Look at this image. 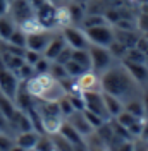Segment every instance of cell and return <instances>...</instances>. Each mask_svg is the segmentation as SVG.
<instances>
[{"instance_id":"obj_1","label":"cell","mask_w":148,"mask_h":151,"mask_svg":"<svg viewBox=\"0 0 148 151\" xmlns=\"http://www.w3.org/2000/svg\"><path fill=\"white\" fill-rule=\"evenodd\" d=\"M100 84L103 93L119 98L122 103L141 98L143 93V86L131 76L124 64H114L103 74H100Z\"/></svg>"},{"instance_id":"obj_2","label":"cell","mask_w":148,"mask_h":151,"mask_svg":"<svg viewBox=\"0 0 148 151\" xmlns=\"http://www.w3.org/2000/svg\"><path fill=\"white\" fill-rule=\"evenodd\" d=\"M24 88L33 96V100H45V101H59L67 93L64 84L54 79L48 72L31 76L26 81Z\"/></svg>"},{"instance_id":"obj_3","label":"cell","mask_w":148,"mask_h":151,"mask_svg":"<svg viewBox=\"0 0 148 151\" xmlns=\"http://www.w3.org/2000/svg\"><path fill=\"white\" fill-rule=\"evenodd\" d=\"M35 112H36L38 122L41 125V131L46 134H57L60 125L64 124L65 117L62 115L57 101H45V100H36L35 103Z\"/></svg>"},{"instance_id":"obj_4","label":"cell","mask_w":148,"mask_h":151,"mask_svg":"<svg viewBox=\"0 0 148 151\" xmlns=\"http://www.w3.org/2000/svg\"><path fill=\"white\" fill-rule=\"evenodd\" d=\"M90 58H91V70L100 76L103 74L109 67L115 64V57L112 55L109 47H100V45H90L88 48Z\"/></svg>"},{"instance_id":"obj_5","label":"cell","mask_w":148,"mask_h":151,"mask_svg":"<svg viewBox=\"0 0 148 151\" xmlns=\"http://www.w3.org/2000/svg\"><path fill=\"white\" fill-rule=\"evenodd\" d=\"M95 93V91H102V84H100V76L93 70H86L79 77L73 79V86L69 88L67 93Z\"/></svg>"},{"instance_id":"obj_6","label":"cell","mask_w":148,"mask_h":151,"mask_svg":"<svg viewBox=\"0 0 148 151\" xmlns=\"http://www.w3.org/2000/svg\"><path fill=\"white\" fill-rule=\"evenodd\" d=\"M84 33L90 40V45H100V47H110L115 41L114 28L110 24H100V26H90L84 28Z\"/></svg>"},{"instance_id":"obj_7","label":"cell","mask_w":148,"mask_h":151,"mask_svg":"<svg viewBox=\"0 0 148 151\" xmlns=\"http://www.w3.org/2000/svg\"><path fill=\"white\" fill-rule=\"evenodd\" d=\"M62 36H64L67 47H71L73 50L90 48V40L86 36L84 29H79L76 26H65V28H62Z\"/></svg>"},{"instance_id":"obj_8","label":"cell","mask_w":148,"mask_h":151,"mask_svg":"<svg viewBox=\"0 0 148 151\" xmlns=\"http://www.w3.org/2000/svg\"><path fill=\"white\" fill-rule=\"evenodd\" d=\"M19 88H21V79L14 70H9L2 65L0 67V93L9 96V98H16Z\"/></svg>"},{"instance_id":"obj_9","label":"cell","mask_w":148,"mask_h":151,"mask_svg":"<svg viewBox=\"0 0 148 151\" xmlns=\"http://www.w3.org/2000/svg\"><path fill=\"white\" fill-rule=\"evenodd\" d=\"M84 110L96 113L98 117H102L103 120H110L107 106L103 101V93L102 91H95V93H84Z\"/></svg>"},{"instance_id":"obj_10","label":"cell","mask_w":148,"mask_h":151,"mask_svg":"<svg viewBox=\"0 0 148 151\" xmlns=\"http://www.w3.org/2000/svg\"><path fill=\"white\" fill-rule=\"evenodd\" d=\"M9 12L12 14L14 22H17V24H22L24 21H28L35 16V9H33L29 0H12Z\"/></svg>"},{"instance_id":"obj_11","label":"cell","mask_w":148,"mask_h":151,"mask_svg":"<svg viewBox=\"0 0 148 151\" xmlns=\"http://www.w3.org/2000/svg\"><path fill=\"white\" fill-rule=\"evenodd\" d=\"M35 16H36L40 24L45 29H50V28H54V26H57V7L52 2H48V0L41 7H38L35 10Z\"/></svg>"},{"instance_id":"obj_12","label":"cell","mask_w":148,"mask_h":151,"mask_svg":"<svg viewBox=\"0 0 148 151\" xmlns=\"http://www.w3.org/2000/svg\"><path fill=\"white\" fill-rule=\"evenodd\" d=\"M65 120L71 124L74 129H76V131L83 136L84 139H86L88 136H91L93 132H95L93 125L88 122V119H86V115H84V110H76V112H73L69 117H67V119H65Z\"/></svg>"},{"instance_id":"obj_13","label":"cell","mask_w":148,"mask_h":151,"mask_svg":"<svg viewBox=\"0 0 148 151\" xmlns=\"http://www.w3.org/2000/svg\"><path fill=\"white\" fill-rule=\"evenodd\" d=\"M52 36H54V35H52L48 29H41V31H36V33H29L28 40H26V48L43 53L46 45L50 43Z\"/></svg>"},{"instance_id":"obj_14","label":"cell","mask_w":148,"mask_h":151,"mask_svg":"<svg viewBox=\"0 0 148 151\" xmlns=\"http://www.w3.org/2000/svg\"><path fill=\"white\" fill-rule=\"evenodd\" d=\"M67 47V43H65L64 36H62V33H59V35H54L52 40H50V43L46 45L45 52H43V57H46L48 60H55L57 57L60 55V52Z\"/></svg>"},{"instance_id":"obj_15","label":"cell","mask_w":148,"mask_h":151,"mask_svg":"<svg viewBox=\"0 0 148 151\" xmlns=\"http://www.w3.org/2000/svg\"><path fill=\"white\" fill-rule=\"evenodd\" d=\"M40 132L36 129H31V131H24V132H17L16 134V144H19L21 148L24 150H35L38 139H40Z\"/></svg>"},{"instance_id":"obj_16","label":"cell","mask_w":148,"mask_h":151,"mask_svg":"<svg viewBox=\"0 0 148 151\" xmlns=\"http://www.w3.org/2000/svg\"><path fill=\"white\" fill-rule=\"evenodd\" d=\"M122 64L126 65V69L131 72V76L143 88L148 84V64H136V62H122Z\"/></svg>"},{"instance_id":"obj_17","label":"cell","mask_w":148,"mask_h":151,"mask_svg":"<svg viewBox=\"0 0 148 151\" xmlns=\"http://www.w3.org/2000/svg\"><path fill=\"white\" fill-rule=\"evenodd\" d=\"M59 134H60L64 139H67V141L71 142L73 146H83V144H84V137H83V136H81L78 131H76L73 125L67 122V120H64V124L60 125Z\"/></svg>"},{"instance_id":"obj_18","label":"cell","mask_w":148,"mask_h":151,"mask_svg":"<svg viewBox=\"0 0 148 151\" xmlns=\"http://www.w3.org/2000/svg\"><path fill=\"white\" fill-rule=\"evenodd\" d=\"M103 101H105V106H107V112H109V117H110V119H115V117L124 110V103L120 101L119 98L112 96V94L103 93Z\"/></svg>"},{"instance_id":"obj_19","label":"cell","mask_w":148,"mask_h":151,"mask_svg":"<svg viewBox=\"0 0 148 151\" xmlns=\"http://www.w3.org/2000/svg\"><path fill=\"white\" fill-rule=\"evenodd\" d=\"M22 64H24V58H22V55H19V53L5 52L2 55V65L5 67V69H9V70H14L16 72Z\"/></svg>"},{"instance_id":"obj_20","label":"cell","mask_w":148,"mask_h":151,"mask_svg":"<svg viewBox=\"0 0 148 151\" xmlns=\"http://www.w3.org/2000/svg\"><path fill=\"white\" fill-rule=\"evenodd\" d=\"M14 31H16V22H14V19L0 16V40H2V41H7Z\"/></svg>"},{"instance_id":"obj_21","label":"cell","mask_w":148,"mask_h":151,"mask_svg":"<svg viewBox=\"0 0 148 151\" xmlns=\"http://www.w3.org/2000/svg\"><path fill=\"white\" fill-rule=\"evenodd\" d=\"M16 110H17V106H16V103H14V100L0 93V112L4 113V117L9 120L10 117L16 113Z\"/></svg>"},{"instance_id":"obj_22","label":"cell","mask_w":148,"mask_h":151,"mask_svg":"<svg viewBox=\"0 0 148 151\" xmlns=\"http://www.w3.org/2000/svg\"><path fill=\"white\" fill-rule=\"evenodd\" d=\"M71 60L78 62L81 67H84L86 70H91V58H90V52L86 50H73V57Z\"/></svg>"},{"instance_id":"obj_23","label":"cell","mask_w":148,"mask_h":151,"mask_svg":"<svg viewBox=\"0 0 148 151\" xmlns=\"http://www.w3.org/2000/svg\"><path fill=\"white\" fill-rule=\"evenodd\" d=\"M124 110L129 112L131 115H134V117L145 119V110H143V101H141V98H134V100L126 101V103H124Z\"/></svg>"},{"instance_id":"obj_24","label":"cell","mask_w":148,"mask_h":151,"mask_svg":"<svg viewBox=\"0 0 148 151\" xmlns=\"http://www.w3.org/2000/svg\"><path fill=\"white\" fill-rule=\"evenodd\" d=\"M26 40H28V35L21 28H16V31L7 40V43L12 45V47H16V48H26Z\"/></svg>"},{"instance_id":"obj_25","label":"cell","mask_w":148,"mask_h":151,"mask_svg":"<svg viewBox=\"0 0 148 151\" xmlns=\"http://www.w3.org/2000/svg\"><path fill=\"white\" fill-rule=\"evenodd\" d=\"M48 74L52 76L54 79L60 81V83H64L65 79H71V77L67 76L65 65H64V64H59V62H52V65H50V70H48Z\"/></svg>"},{"instance_id":"obj_26","label":"cell","mask_w":148,"mask_h":151,"mask_svg":"<svg viewBox=\"0 0 148 151\" xmlns=\"http://www.w3.org/2000/svg\"><path fill=\"white\" fill-rule=\"evenodd\" d=\"M35 150L36 151H57L54 137H50V136H40V139H38Z\"/></svg>"},{"instance_id":"obj_27","label":"cell","mask_w":148,"mask_h":151,"mask_svg":"<svg viewBox=\"0 0 148 151\" xmlns=\"http://www.w3.org/2000/svg\"><path fill=\"white\" fill-rule=\"evenodd\" d=\"M64 65H65V70H67V76H69L71 79H76V77H79L83 72H86V69L81 67L78 62H74V60H69Z\"/></svg>"},{"instance_id":"obj_28","label":"cell","mask_w":148,"mask_h":151,"mask_svg":"<svg viewBox=\"0 0 148 151\" xmlns=\"http://www.w3.org/2000/svg\"><path fill=\"white\" fill-rule=\"evenodd\" d=\"M69 14H71V22H83L84 12H83L81 4H76V2H73V4L69 5Z\"/></svg>"},{"instance_id":"obj_29","label":"cell","mask_w":148,"mask_h":151,"mask_svg":"<svg viewBox=\"0 0 148 151\" xmlns=\"http://www.w3.org/2000/svg\"><path fill=\"white\" fill-rule=\"evenodd\" d=\"M57 105H59V108H60V112H62V115H64L65 119H67L73 112H76V110H74V106H73V103H71V100H69V96H67V93H65L64 96L57 101Z\"/></svg>"},{"instance_id":"obj_30","label":"cell","mask_w":148,"mask_h":151,"mask_svg":"<svg viewBox=\"0 0 148 151\" xmlns=\"http://www.w3.org/2000/svg\"><path fill=\"white\" fill-rule=\"evenodd\" d=\"M16 74H17V77L21 79V81H28L31 76H35V67L24 62V64L19 67L17 70H16Z\"/></svg>"},{"instance_id":"obj_31","label":"cell","mask_w":148,"mask_h":151,"mask_svg":"<svg viewBox=\"0 0 148 151\" xmlns=\"http://www.w3.org/2000/svg\"><path fill=\"white\" fill-rule=\"evenodd\" d=\"M41 57H43V53L35 52V50H29V48H26V50H24V53H22L24 62H26V64H29V65H35V64H36Z\"/></svg>"},{"instance_id":"obj_32","label":"cell","mask_w":148,"mask_h":151,"mask_svg":"<svg viewBox=\"0 0 148 151\" xmlns=\"http://www.w3.org/2000/svg\"><path fill=\"white\" fill-rule=\"evenodd\" d=\"M16 144V137H12L5 132H0V151H9Z\"/></svg>"},{"instance_id":"obj_33","label":"cell","mask_w":148,"mask_h":151,"mask_svg":"<svg viewBox=\"0 0 148 151\" xmlns=\"http://www.w3.org/2000/svg\"><path fill=\"white\" fill-rule=\"evenodd\" d=\"M50 65H52V60H48L46 57H41L36 64L33 65L35 67V74H45V72H48Z\"/></svg>"},{"instance_id":"obj_34","label":"cell","mask_w":148,"mask_h":151,"mask_svg":"<svg viewBox=\"0 0 148 151\" xmlns=\"http://www.w3.org/2000/svg\"><path fill=\"white\" fill-rule=\"evenodd\" d=\"M136 28H138L139 33H148V10H143L141 14H139L138 21H136Z\"/></svg>"},{"instance_id":"obj_35","label":"cell","mask_w":148,"mask_h":151,"mask_svg":"<svg viewBox=\"0 0 148 151\" xmlns=\"http://www.w3.org/2000/svg\"><path fill=\"white\" fill-rule=\"evenodd\" d=\"M71 57H73V48L71 47H65L62 52H60V55L57 57L54 62H59V64H67L69 60H71Z\"/></svg>"},{"instance_id":"obj_36","label":"cell","mask_w":148,"mask_h":151,"mask_svg":"<svg viewBox=\"0 0 148 151\" xmlns=\"http://www.w3.org/2000/svg\"><path fill=\"white\" fill-rule=\"evenodd\" d=\"M115 151H134V142L128 141V139H120Z\"/></svg>"},{"instance_id":"obj_37","label":"cell","mask_w":148,"mask_h":151,"mask_svg":"<svg viewBox=\"0 0 148 151\" xmlns=\"http://www.w3.org/2000/svg\"><path fill=\"white\" fill-rule=\"evenodd\" d=\"M141 101H143L145 119H148V88H143V93H141Z\"/></svg>"},{"instance_id":"obj_38","label":"cell","mask_w":148,"mask_h":151,"mask_svg":"<svg viewBox=\"0 0 148 151\" xmlns=\"http://www.w3.org/2000/svg\"><path fill=\"white\" fill-rule=\"evenodd\" d=\"M9 7H10L9 0H0V16H5L9 12Z\"/></svg>"},{"instance_id":"obj_39","label":"cell","mask_w":148,"mask_h":151,"mask_svg":"<svg viewBox=\"0 0 148 151\" xmlns=\"http://www.w3.org/2000/svg\"><path fill=\"white\" fill-rule=\"evenodd\" d=\"M139 139L148 141V119H145V122H143V129H141V134H139Z\"/></svg>"},{"instance_id":"obj_40","label":"cell","mask_w":148,"mask_h":151,"mask_svg":"<svg viewBox=\"0 0 148 151\" xmlns=\"http://www.w3.org/2000/svg\"><path fill=\"white\" fill-rule=\"evenodd\" d=\"M134 151H148V144L143 139H139L138 144H134Z\"/></svg>"},{"instance_id":"obj_41","label":"cell","mask_w":148,"mask_h":151,"mask_svg":"<svg viewBox=\"0 0 148 151\" xmlns=\"http://www.w3.org/2000/svg\"><path fill=\"white\" fill-rule=\"evenodd\" d=\"M9 151H26V150H24V148H21L19 144H14V146H12Z\"/></svg>"},{"instance_id":"obj_42","label":"cell","mask_w":148,"mask_h":151,"mask_svg":"<svg viewBox=\"0 0 148 151\" xmlns=\"http://www.w3.org/2000/svg\"><path fill=\"white\" fill-rule=\"evenodd\" d=\"M73 2H76V4H81V5H84L88 0H73Z\"/></svg>"},{"instance_id":"obj_43","label":"cell","mask_w":148,"mask_h":151,"mask_svg":"<svg viewBox=\"0 0 148 151\" xmlns=\"http://www.w3.org/2000/svg\"><path fill=\"white\" fill-rule=\"evenodd\" d=\"M48 2H52V4H54V5H57V4H60V2H62V0H48Z\"/></svg>"},{"instance_id":"obj_44","label":"cell","mask_w":148,"mask_h":151,"mask_svg":"<svg viewBox=\"0 0 148 151\" xmlns=\"http://www.w3.org/2000/svg\"><path fill=\"white\" fill-rule=\"evenodd\" d=\"M143 36H145V38H147V40H148V33H145V35H143Z\"/></svg>"},{"instance_id":"obj_45","label":"cell","mask_w":148,"mask_h":151,"mask_svg":"<svg viewBox=\"0 0 148 151\" xmlns=\"http://www.w3.org/2000/svg\"><path fill=\"white\" fill-rule=\"evenodd\" d=\"M28 151H36V150H28Z\"/></svg>"},{"instance_id":"obj_46","label":"cell","mask_w":148,"mask_h":151,"mask_svg":"<svg viewBox=\"0 0 148 151\" xmlns=\"http://www.w3.org/2000/svg\"><path fill=\"white\" fill-rule=\"evenodd\" d=\"M145 142H147V144H148V141H145Z\"/></svg>"},{"instance_id":"obj_47","label":"cell","mask_w":148,"mask_h":151,"mask_svg":"<svg viewBox=\"0 0 148 151\" xmlns=\"http://www.w3.org/2000/svg\"><path fill=\"white\" fill-rule=\"evenodd\" d=\"M9 2H12V0H9Z\"/></svg>"}]
</instances>
